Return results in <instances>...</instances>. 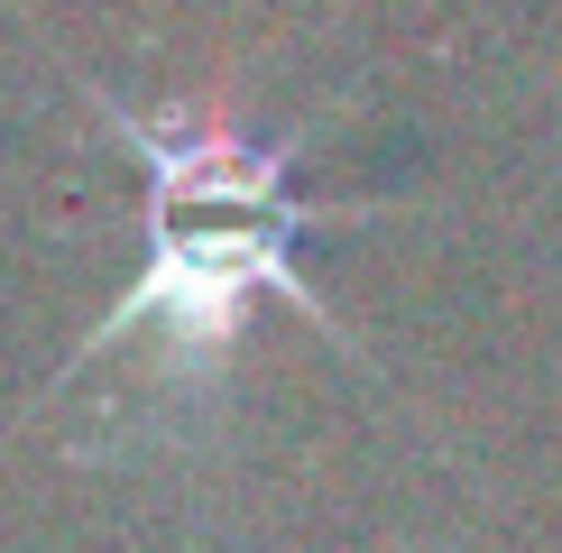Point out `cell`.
<instances>
[{"instance_id": "6da1fadb", "label": "cell", "mask_w": 562, "mask_h": 553, "mask_svg": "<svg viewBox=\"0 0 562 553\" xmlns=\"http://www.w3.org/2000/svg\"><path fill=\"white\" fill-rule=\"evenodd\" d=\"M102 121L148 176V268L83 332L75 369L148 341L157 379H194L240 341L249 295H286L295 314H323V295L295 268V240L323 222V203H304L286 148H259L213 111H130L111 92Z\"/></svg>"}]
</instances>
